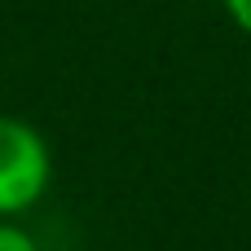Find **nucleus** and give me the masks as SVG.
I'll return each mask as SVG.
<instances>
[{"label":"nucleus","instance_id":"2","mask_svg":"<svg viewBox=\"0 0 251 251\" xmlns=\"http://www.w3.org/2000/svg\"><path fill=\"white\" fill-rule=\"evenodd\" d=\"M0 251H40V247H35V238L22 225H13L9 216H0Z\"/></svg>","mask_w":251,"mask_h":251},{"label":"nucleus","instance_id":"3","mask_svg":"<svg viewBox=\"0 0 251 251\" xmlns=\"http://www.w3.org/2000/svg\"><path fill=\"white\" fill-rule=\"evenodd\" d=\"M225 9H229V18L251 35V0H225Z\"/></svg>","mask_w":251,"mask_h":251},{"label":"nucleus","instance_id":"1","mask_svg":"<svg viewBox=\"0 0 251 251\" xmlns=\"http://www.w3.org/2000/svg\"><path fill=\"white\" fill-rule=\"evenodd\" d=\"M53 159L44 137L13 115H0V216H18L49 190Z\"/></svg>","mask_w":251,"mask_h":251}]
</instances>
